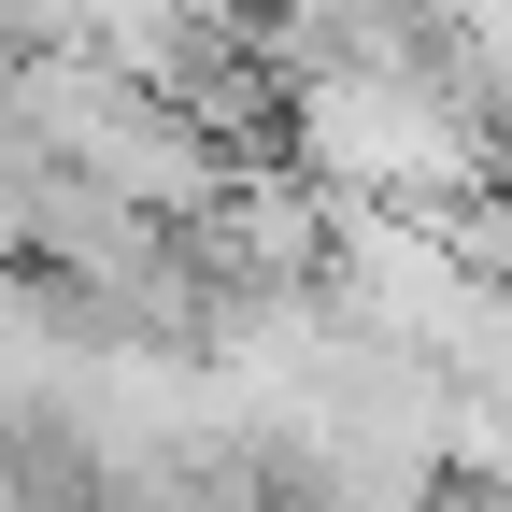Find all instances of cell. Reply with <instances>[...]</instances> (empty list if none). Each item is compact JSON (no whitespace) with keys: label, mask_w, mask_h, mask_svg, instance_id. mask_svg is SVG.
<instances>
[{"label":"cell","mask_w":512,"mask_h":512,"mask_svg":"<svg viewBox=\"0 0 512 512\" xmlns=\"http://www.w3.org/2000/svg\"><path fill=\"white\" fill-rule=\"evenodd\" d=\"M0 57H86V0H0Z\"/></svg>","instance_id":"cell-1"}]
</instances>
